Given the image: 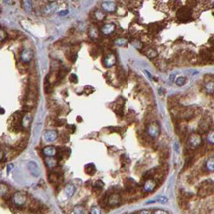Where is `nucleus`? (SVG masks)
Segmentation results:
<instances>
[{"instance_id": "1", "label": "nucleus", "mask_w": 214, "mask_h": 214, "mask_svg": "<svg viewBox=\"0 0 214 214\" xmlns=\"http://www.w3.org/2000/svg\"><path fill=\"white\" fill-rule=\"evenodd\" d=\"M147 135L151 138H156L160 134V128L158 123L155 121L150 122L147 128Z\"/></svg>"}, {"instance_id": "2", "label": "nucleus", "mask_w": 214, "mask_h": 214, "mask_svg": "<svg viewBox=\"0 0 214 214\" xmlns=\"http://www.w3.org/2000/svg\"><path fill=\"white\" fill-rule=\"evenodd\" d=\"M192 15V11L188 6H181L176 13L177 18L181 21H186L189 19Z\"/></svg>"}, {"instance_id": "3", "label": "nucleus", "mask_w": 214, "mask_h": 214, "mask_svg": "<svg viewBox=\"0 0 214 214\" xmlns=\"http://www.w3.org/2000/svg\"><path fill=\"white\" fill-rule=\"evenodd\" d=\"M201 142H202V139L200 134L198 133L191 134L188 137V143L193 148L199 147L201 144Z\"/></svg>"}, {"instance_id": "4", "label": "nucleus", "mask_w": 214, "mask_h": 214, "mask_svg": "<svg viewBox=\"0 0 214 214\" xmlns=\"http://www.w3.org/2000/svg\"><path fill=\"white\" fill-rule=\"evenodd\" d=\"M12 200H13V203L16 205H17V206H23L26 203V195L21 193V192H18V193H15Z\"/></svg>"}, {"instance_id": "5", "label": "nucleus", "mask_w": 214, "mask_h": 214, "mask_svg": "<svg viewBox=\"0 0 214 214\" xmlns=\"http://www.w3.org/2000/svg\"><path fill=\"white\" fill-rule=\"evenodd\" d=\"M28 169L29 170L30 173L34 177H39L41 174V171L39 167V165L35 162V161H30L28 164Z\"/></svg>"}, {"instance_id": "6", "label": "nucleus", "mask_w": 214, "mask_h": 214, "mask_svg": "<svg viewBox=\"0 0 214 214\" xmlns=\"http://www.w3.org/2000/svg\"><path fill=\"white\" fill-rule=\"evenodd\" d=\"M156 187V181L154 179L148 178L146 179L144 184H143V190L147 193L152 192Z\"/></svg>"}, {"instance_id": "7", "label": "nucleus", "mask_w": 214, "mask_h": 214, "mask_svg": "<svg viewBox=\"0 0 214 214\" xmlns=\"http://www.w3.org/2000/svg\"><path fill=\"white\" fill-rule=\"evenodd\" d=\"M59 5L56 2H52L47 4L44 8V13L45 15H52L57 11Z\"/></svg>"}, {"instance_id": "8", "label": "nucleus", "mask_w": 214, "mask_h": 214, "mask_svg": "<svg viewBox=\"0 0 214 214\" xmlns=\"http://www.w3.org/2000/svg\"><path fill=\"white\" fill-rule=\"evenodd\" d=\"M121 202V196L118 193H112L107 199V204L109 206H116Z\"/></svg>"}, {"instance_id": "9", "label": "nucleus", "mask_w": 214, "mask_h": 214, "mask_svg": "<svg viewBox=\"0 0 214 214\" xmlns=\"http://www.w3.org/2000/svg\"><path fill=\"white\" fill-rule=\"evenodd\" d=\"M32 56H33V54H32V51L30 49L24 50V51L21 52V54H20L21 60H22L24 63H28V62L32 60Z\"/></svg>"}, {"instance_id": "10", "label": "nucleus", "mask_w": 214, "mask_h": 214, "mask_svg": "<svg viewBox=\"0 0 214 214\" xmlns=\"http://www.w3.org/2000/svg\"><path fill=\"white\" fill-rule=\"evenodd\" d=\"M43 153L46 157H53L57 154V151L53 146H46L43 148Z\"/></svg>"}, {"instance_id": "11", "label": "nucleus", "mask_w": 214, "mask_h": 214, "mask_svg": "<svg viewBox=\"0 0 214 214\" xmlns=\"http://www.w3.org/2000/svg\"><path fill=\"white\" fill-rule=\"evenodd\" d=\"M57 136L58 134L56 131H54V130H49V131H47L45 132V134H44V139H45L46 141L52 142L57 139Z\"/></svg>"}, {"instance_id": "12", "label": "nucleus", "mask_w": 214, "mask_h": 214, "mask_svg": "<svg viewBox=\"0 0 214 214\" xmlns=\"http://www.w3.org/2000/svg\"><path fill=\"white\" fill-rule=\"evenodd\" d=\"M101 7L106 12H114L116 11L117 6L113 2H105L101 4Z\"/></svg>"}, {"instance_id": "13", "label": "nucleus", "mask_w": 214, "mask_h": 214, "mask_svg": "<svg viewBox=\"0 0 214 214\" xmlns=\"http://www.w3.org/2000/svg\"><path fill=\"white\" fill-rule=\"evenodd\" d=\"M104 63H105L106 67H112L116 63V57H115V55H113V54L108 55L105 58V59H104Z\"/></svg>"}, {"instance_id": "14", "label": "nucleus", "mask_w": 214, "mask_h": 214, "mask_svg": "<svg viewBox=\"0 0 214 214\" xmlns=\"http://www.w3.org/2000/svg\"><path fill=\"white\" fill-rule=\"evenodd\" d=\"M115 30V25L112 24H106L101 28V32L104 34V35H109V34L113 33Z\"/></svg>"}, {"instance_id": "15", "label": "nucleus", "mask_w": 214, "mask_h": 214, "mask_svg": "<svg viewBox=\"0 0 214 214\" xmlns=\"http://www.w3.org/2000/svg\"><path fill=\"white\" fill-rule=\"evenodd\" d=\"M40 203L38 202L37 200H34V201H32V203L30 204L29 205V209L30 211L32 212H34V213H38V212L40 211Z\"/></svg>"}, {"instance_id": "16", "label": "nucleus", "mask_w": 214, "mask_h": 214, "mask_svg": "<svg viewBox=\"0 0 214 214\" xmlns=\"http://www.w3.org/2000/svg\"><path fill=\"white\" fill-rule=\"evenodd\" d=\"M85 173H87L88 175H93L96 173V168L95 165L93 164H88L85 166Z\"/></svg>"}, {"instance_id": "17", "label": "nucleus", "mask_w": 214, "mask_h": 214, "mask_svg": "<svg viewBox=\"0 0 214 214\" xmlns=\"http://www.w3.org/2000/svg\"><path fill=\"white\" fill-rule=\"evenodd\" d=\"M75 186L72 184H68L65 185V192L66 195L68 196H72L75 193Z\"/></svg>"}, {"instance_id": "18", "label": "nucleus", "mask_w": 214, "mask_h": 214, "mask_svg": "<svg viewBox=\"0 0 214 214\" xmlns=\"http://www.w3.org/2000/svg\"><path fill=\"white\" fill-rule=\"evenodd\" d=\"M45 162H46L47 166H48L49 169H52V168H54L56 165V164H57V161H56V158L54 156L46 157Z\"/></svg>"}, {"instance_id": "19", "label": "nucleus", "mask_w": 214, "mask_h": 214, "mask_svg": "<svg viewBox=\"0 0 214 214\" xmlns=\"http://www.w3.org/2000/svg\"><path fill=\"white\" fill-rule=\"evenodd\" d=\"M204 90L208 94H213L214 93V81H209L204 85Z\"/></svg>"}, {"instance_id": "20", "label": "nucleus", "mask_w": 214, "mask_h": 214, "mask_svg": "<svg viewBox=\"0 0 214 214\" xmlns=\"http://www.w3.org/2000/svg\"><path fill=\"white\" fill-rule=\"evenodd\" d=\"M205 167L208 171H214V157H209L206 160L205 163Z\"/></svg>"}, {"instance_id": "21", "label": "nucleus", "mask_w": 214, "mask_h": 214, "mask_svg": "<svg viewBox=\"0 0 214 214\" xmlns=\"http://www.w3.org/2000/svg\"><path fill=\"white\" fill-rule=\"evenodd\" d=\"M169 6H170L172 10H176L177 8L181 7V2L180 0H171L169 2Z\"/></svg>"}, {"instance_id": "22", "label": "nucleus", "mask_w": 214, "mask_h": 214, "mask_svg": "<svg viewBox=\"0 0 214 214\" xmlns=\"http://www.w3.org/2000/svg\"><path fill=\"white\" fill-rule=\"evenodd\" d=\"M27 146V141L26 139H20V141L15 144V148L17 150H24Z\"/></svg>"}, {"instance_id": "23", "label": "nucleus", "mask_w": 214, "mask_h": 214, "mask_svg": "<svg viewBox=\"0 0 214 214\" xmlns=\"http://www.w3.org/2000/svg\"><path fill=\"white\" fill-rule=\"evenodd\" d=\"M167 200H167V198L166 196H160L156 197V198H155L154 200H150V201L147 202V204H151V203H154V202H159V203H161V204H166V203L167 202Z\"/></svg>"}, {"instance_id": "24", "label": "nucleus", "mask_w": 214, "mask_h": 214, "mask_svg": "<svg viewBox=\"0 0 214 214\" xmlns=\"http://www.w3.org/2000/svg\"><path fill=\"white\" fill-rule=\"evenodd\" d=\"M24 7L25 11L28 12H31L32 10V0H23Z\"/></svg>"}, {"instance_id": "25", "label": "nucleus", "mask_w": 214, "mask_h": 214, "mask_svg": "<svg viewBox=\"0 0 214 214\" xmlns=\"http://www.w3.org/2000/svg\"><path fill=\"white\" fill-rule=\"evenodd\" d=\"M48 179H49V181L51 183H58L60 179V174L57 173H52V174H50L49 177H48Z\"/></svg>"}, {"instance_id": "26", "label": "nucleus", "mask_w": 214, "mask_h": 214, "mask_svg": "<svg viewBox=\"0 0 214 214\" xmlns=\"http://www.w3.org/2000/svg\"><path fill=\"white\" fill-rule=\"evenodd\" d=\"M32 121V118L29 115H26L23 117V120H22V125L24 128H28L29 126L30 123Z\"/></svg>"}, {"instance_id": "27", "label": "nucleus", "mask_w": 214, "mask_h": 214, "mask_svg": "<svg viewBox=\"0 0 214 214\" xmlns=\"http://www.w3.org/2000/svg\"><path fill=\"white\" fill-rule=\"evenodd\" d=\"M209 124H210V122H208V118L203 119L202 120H200V128L204 130H207L210 126Z\"/></svg>"}, {"instance_id": "28", "label": "nucleus", "mask_w": 214, "mask_h": 214, "mask_svg": "<svg viewBox=\"0 0 214 214\" xmlns=\"http://www.w3.org/2000/svg\"><path fill=\"white\" fill-rule=\"evenodd\" d=\"M8 191H9L8 187L4 183H1V185H0V193H1L2 196L8 194Z\"/></svg>"}, {"instance_id": "29", "label": "nucleus", "mask_w": 214, "mask_h": 214, "mask_svg": "<svg viewBox=\"0 0 214 214\" xmlns=\"http://www.w3.org/2000/svg\"><path fill=\"white\" fill-rule=\"evenodd\" d=\"M74 212L75 214H85V208L82 205H76L74 208Z\"/></svg>"}, {"instance_id": "30", "label": "nucleus", "mask_w": 214, "mask_h": 214, "mask_svg": "<svg viewBox=\"0 0 214 214\" xmlns=\"http://www.w3.org/2000/svg\"><path fill=\"white\" fill-rule=\"evenodd\" d=\"M207 141L210 144H214V130L212 131H209L208 132V135H207Z\"/></svg>"}, {"instance_id": "31", "label": "nucleus", "mask_w": 214, "mask_h": 214, "mask_svg": "<svg viewBox=\"0 0 214 214\" xmlns=\"http://www.w3.org/2000/svg\"><path fill=\"white\" fill-rule=\"evenodd\" d=\"M50 91H51V83L48 79V76H47L44 80V92L46 93H49Z\"/></svg>"}, {"instance_id": "32", "label": "nucleus", "mask_w": 214, "mask_h": 214, "mask_svg": "<svg viewBox=\"0 0 214 214\" xmlns=\"http://www.w3.org/2000/svg\"><path fill=\"white\" fill-rule=\"evenodd\" d=\"M147 55L148 56L149 58H151V59H153V58H155L158 55V53H157V51H155V50L154 49H149L147 51Z\"/></svg>"}, {"instance_id": "33", "label": "nucleus", "mask_w": 214, "mask_h": 214, "mask_svg": "<svg viewBox=\"0 0 214 214\" xmlns=\"http://www.w3.org/2000/svg\"><path fill=\"white\" fill-rule=\"evenodd\" d=\"M89 36L93 39H96L98 36V31L96 28H93L89 30Z\"/></svg>"}, {"instance_id": "34", "label": "nucleus", "mask_w": 214, "mask_h": 214, "mask_svg": "<svg viewBox=\"0 0 214 214\" xmlns=\"http://www.w3.org/2000/svg\"><path fill=\"white\" fill-rule=\"evenodd\" d=\"M104 183L101 181H97L94 183L93 185V189H97V190H101V189L103 188Z\"/></svg>"}, {"instance_id": "35", "label": "nucleus", "mask_w": 214, "mask_h": 214, "mask_svg": "<svg viewBox=\"0 0 214 214\" xmlns=\"http://www.w3.org/2000/svg\"><path fill=\"white\" fill-rule=\"evenodd\" d=\"M185 82H186V79L185 78V77H178V78L176 79V85H178V86H183V85L185 84Z\"/></svg>"}, {"instance_id": "36", "label": "nucleus", "mask_w": 214, "mask_h": 214, "mask_svg": "<svg viewBox=\"0 0 214 214\" xmlns=\"http://www.w3.org/2000/svg\"><path fill=\"white\" fill-rule=\"evenodd\" d=\"M89 214H101V211L100 209V208L97 206L92 207L91 209H90V212Z\"/></svg>"}, {"instance_id": "37", "label": "nucleus", "mask_w": 214, "mask_h": 214, "mask_svg": "<svg viewBox=\"0 0 214 214\" xmlns=\"http://www.w3.org/2000/svg\"><path fill=\"white\" fill-rule=\"evenodd\" d=\"M96 17H97V19L103 20L105 17V14L104 13V12L100 11H97L96 12Z\"/></svg>"}, {"instance_id": "38", "label": "nucleus", "mask_w": 214, "mask_h": 214, "mask_svg": "<svg viewBox=\"0 0 214 214\" xmlns=\"http://www.w3.org/2000/svg\"><path fill=\"white\" fill-rule=\"evenodd\" d=\"M127 43V41L125 39H118L115 41V44H117L118 46H124Z\"/></svg>"}, {"instance_id": "39", "label": "nucleus", "mask_w": 214, "mask_h": 214, "mask_svg": "<svg viewBox=\"0 0 214 214\" xmlns=\"http://www.w3.org/2000/svg\"><path fill=\"white\" fill-rule=\"evenodd\" d=\"M69 80L70 82L73 83H77L78 81V76L75 75V74H72L69 77Z\"/></svg>"}, {"instance_id": "40", "label": "nucleus", "mask_w": 214, "mask_h": 214, "mask_svg": "<svg viewBox=\"0 0 214 214\" xmlns=\"http://www.w3.org/2000/svg\"><path fill=\"white\" fill-rule=\"evenodd\" d=\"M154 214H168V212L163 210V209H156L154 212Z\"/></svg>"}, {"instance_id": "41", "label": "nucleus", "mask_w": 214, "mask_h": 214, "mask_svg": "<svg viewBox=\"0 0 214 214\" xmlns=\"http://www.w3.org/2000/svg\"><path fill=\"white\" fill-rule=\"evenodd\" d=\"M63 124H64L63 120H58L55 122L56 126H61V125H63Z\"/></svg>"}, {"instance_id": "42", "label": "nucleus", "mask_w": 214, "mask_h": 214, "mask_svg": "<svg viewBox=\"0 0 214 214\" xmlns=\"http://www.w3.org/2000/svg\"><path fill=\"white\" fill-rule=\"evenodd\" d=\"M13 168H14V165L13 164H9L7 165V173H10V171L11 169H13Z\"/></svg>"}, {"instance_id": "43", "label": "nucleus", "mask_w": 214, "mask_h": 214, "mask_svg": "<svg viewBox=\"0 0 214 214\" xmlns=\"http://www.w3.org/2000/svg\"><path fill=\"white\" fill-rule=\"evenodd\" d=\"M139 214H151V212L150 210L144 209V210L140 211V212H139Z\"/></svg>"}, {"instance_id": "44", "label": "nucleus", "mask_w": 214, "mask_h": 214, "mask_svg": "<svg viewBox=\"0 0 214 214\" xmlns=\"http://www.w3.org/2000/svg\"><path fill=\"white\" fill-rule=\"evenodd\" d=\"M68 11H62L60 12V15H66L68 14Z\"/></svg>"}, {"instance_id": "45", "label": "nucleus", "mask_w": 214, "mask_h": 214, "mask_svg": "<svg viewBox=\"0 0 214 214\" xmlns=\"http://www.w3.org/2000/svg\"><path fill=\"white\" fill-rule=\"evenodd\" d=\"M127 214H134V213H127Z\"/></svg>"}]
</instances>
